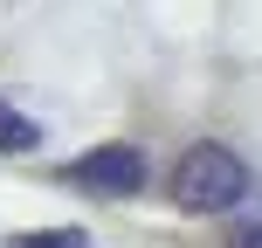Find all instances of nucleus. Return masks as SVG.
Segmentation results:
<instances>
[{
  "mask_svg": "<svg viewBox=\"0 0 262 248\" xmlns=\"http://www.w3.org/2000/svg\"><path fill=\"white\" fill-rule=\"evenodd\" d=\"M166 193H172V207H180V214H228V207H242V193H249V166H242L228 145L200 138V145H186V152H180Z\"/></svg>",
  "mask_w": 262,
  "mask_h": 248,
  "instance_id": "nucleus-1",
  "label": "nucleus"
},
{
  "mask_svg": "<svg viewBox=\"0 0 262 248\" xmlns=\"http://www.w3.org/2000/svg\"><path fill=\"white\" fill-rule=\"evenodd\" d=\"M62 179L83 186V193L131 200V193H145V179H152V172H145V152H138V145H97V152H83Z\"/></svg>",
  "mask_w": 262,
  "mask_h": 248,
  "instance_id": "nucleus-2",
  "label": "nucleus"
},
{
  "mask_svg": "<svg viewBox=\"0 0 262 248\" xmlns=\"http://www.w3.org/2000/svg\"><path fill=\"white\" fill-rule=\"evenodd\" d=\"M35 145H41V124L21 118V110L0 97V152H35Z\"/></svg>",
  "mask_w": 262,
  "mask_h": 248,
  "instance_id": "nucleus-3",
  "label": "nucleus"
},
{
  "mask_svg": "<svg viewBox=\"0 0 262 248\" xmlns=\"http://www.w3.org/2000/svg\"><path fill=\"white\" fill-rule=\"evenodd\" d=\"M21 248H90L83 228H55V235H21Z\"/></svg>",
  "mask_w": 262,
  "mask_h": 248,
  "instance_id": "nucleus-4",
  "label": "nucleus"
},
{
  "mask_svg": "<svg viewBox=\"0 0 262 248\" xmlns=\"http://www.w3.org/2000/svg\"><path fill=\"white\" fill-rule=\"evenodd\" d=\"M228 248H262V221H242V228H228Z\"/></svg>",
  "mask_w": 262,
  "mask_h": 248,
  "instance_id": "nucleus-5",
  "label": "nucleus"
}]
</instances>
